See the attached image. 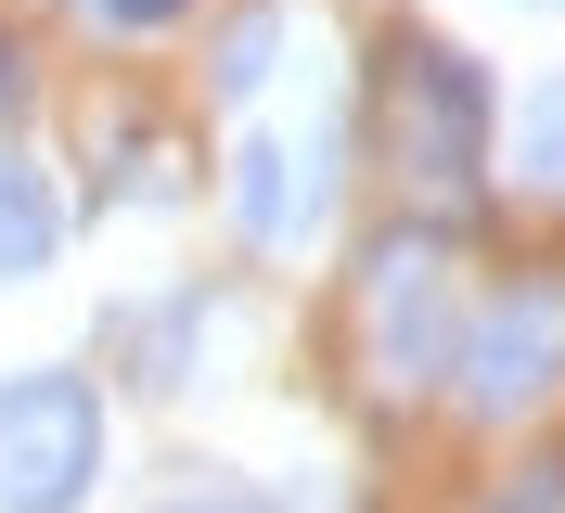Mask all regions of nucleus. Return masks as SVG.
<instances>
[{
	"instance_id": "3",
	"label": "nucleus",
	"mask_w": 565,
	"mask_h": 513,
	"mask_svg": "<svg viewBox=\"0 0 565 513\" xmlns=\"http://www.w3.org/2000/svg\"><path fill=\"white\" fill-rule=\"evenodd\" d=\"M565 385V282H514V296L476 308V334H462V410H489L514 424L527 398Z\"/></svg>"
},
{
	"instance_id": "2",
	"label": "nucleus",
	"mask_w": 565,
	"mask_h": 513,
	"mask_svg": "<svg viewBox=\"0 0 565 513\" xmlns=\"http://www.w3.org/2000/svg\"><path fill=\"white\" fill-rule=\"evenodd\" d=\"M398 168L424 193H476V168H489V65L476 52L424 39L398 65Z\"/></svg>"
},
{
	"instance_id": "5",
	"label": "nucleus",
	"mask_w": 565,
	"mask_h": 513,
	"mask_svg": "<svg viewBox=\"0 0 565 513\" xmlns=\"http://www.w3.org/2000/svg\"><path fill=\"white\" fill-rule=\"evenodd\" d=\"M232 218H245V244L296 257V244L334 218V168L296 154V141H245V154H232Z\"/></svg>"
},
{
	"instance_id": "6",
	"label": "nucleus",
	"mask_w": 565,
	"mask_h": 513,
	"mask_svg": "<svg viewBox=\"0 0 565 513\" xmlns=\"http://www.w3.org/2000/svg\"><path fill=\"white\" fill-rule=\"evenodd\" d=\"M52 244H65V193H52L26 154H0V282H39Z\"/></svg>"
},
{
	"instance_id": "9",
	"label": "nucleus",
	"mask_w": 565,
	"mask_h": 513,
	"mask_svg": "<svg viewBox=\"0 0 565 513\" xmlns=\"http://www.w3.org/2000/svg\"><path fill=\"white\" fill-rule=\"evenodd\" d=\"M193 321H206V308H141V321H116V346L141 360V385H193Z\"/></svg>"
},
{
	"instance_id": "1",
	"label": "nucleus",
	"mask_w": 565,
	"mask_h": 513,
	"mask_svg": "<svg viewBox=\"0 0 565 513\" xmlns=\"http://www.w3.org/2000/svg\"><path fill=\"white\" fill-rule=\"evenodd\" d=\"M104 475V398L77 373H13L0 385V513H77Z\"/></svg>"
},
{
	"instance_id": "12",
	"label": "nucleus",
	"mask_w": 565,
	"mask_h": 513,
	"mask_svg": "<svg viewBox=\"0 0 565 513\" xmlns=\"http://www.w3.org/2000/svg\"><path fill=\"white\" fill-rule=\"evenodd\" d=\"M13 90H26V65H13V39H0V116H13Z\"/></svg>"
},
{
	"instance_id": "4",
	"label": "nucleus",
	"mask_w": 565,
	"mask_h": 513,
	"mask_svg": "<svg viewBox=\"0 0 565 513\" xmlns=\"http://www.w3.org/2000/svg\"><path fill=\"white\" fill-rule=\"evenodd\" d=\"M373 373L412 398V385L462 373V321H450V257L424 232H398L386 257H373Z\"/></svg>"
},
{
	"instance_id": "7",
	"label": "nucleus",
	"mask_w": 565,
	"mask_h": 513,
	"mask_svg": "<svg viewBox=\"0 0 565 513\" xmlns=\"http://www.w3.org/2000/svg\"><path fill=\"white\" fill-rule=\"evenodd\" d=\"M282 39H296V13H282V0H245V13H232V26H218V103H245V90H270V65H282Z\"/></svg>"
},
{
	"instance_id": "10",
	"label": "nucleus",
	"mask_w": 565,
	"mask_h": 513,
	"mask_svg": "<svg viewBox=\"0 0 565 513\" xmlns=\"http://www.w3.org/2000/svg\"><path fill=\"white\" fill-rule=\"evenodd\" d=\"M180 13H193V0H90L104 39H154V26H180Z\"/></svg>"
},
{
	"instance_id": "8",
	"label": "nucleus",
	"mask_w": 565,
	"mask_h": 513,
	"mask_svg": "<svg viewBox=\"0 0 565 513\" xmlns=\"http://www.w3.org/2000/svg\"><path fill=\"white\" fill-rule=\"evenodd\" d=\"M514 180H527V193H565V77H540V90L514 103Z\"/></svg>"
},
{
	"instance_id": "11",
	"label": "nucleus",
	"mask_w": 565,
	"mask_h": 513,
	"mask_svg": "<svg viewBox=\"0 0 565 513\" xmlns=\"http://www.w3.org/2000/svg\"><path fill=\"white\" fill-rule=\"evenodd\" d=\"M154 513H270L257 488H180V501H154Z\"/></svg>"
}]
</instances>
